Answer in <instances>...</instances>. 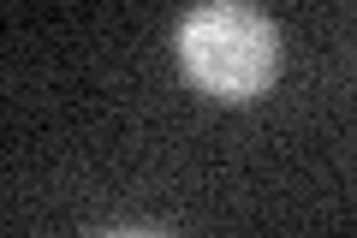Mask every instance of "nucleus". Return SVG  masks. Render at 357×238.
Returning a JSON list of instances; mask_svg holds the SVG:
<instances>
[{
	"instance_id": "1",
	"label": "nucleus",
	"mask_w": 357,
	"mask_h": 238,
	"mask_svg": "<svg viewBox=\"0 0 357 238\" xmlns=\"http://www.w3.org/2000/svg\"><path fill=\"white\" fill-rule=\"evenodd\" d=\"M178 66L197 89H208L215 101H250L274 84L280 66V36L256 6L244 0H203L178 18Z\"/></svg>"
}]
</instances>
